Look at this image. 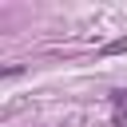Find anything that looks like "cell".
<instances>
[{
  "mask_svg": "<svg viewBox=\"0 0 127 127\" xmlns=\"http://www.w3.org/2000/svg\"><path fill=\"white\" fill-rule=\"evenodd\" d=\"M119 52H127V36H115V40H107L99 48V56H119Z\"/></svg>",
  "mask_w": 127,
  "mask_h": 127,
  "instance_id": "6da1fadb",
  "label": "cell"
}]
</instances>
